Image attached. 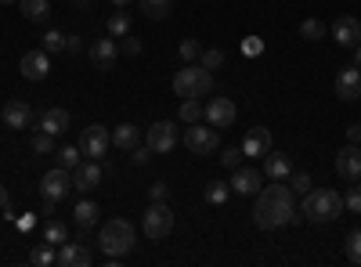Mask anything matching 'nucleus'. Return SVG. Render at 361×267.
<instances>
[{
	"mask_svg": "<svg viewBox=\"0 0 361 267\" xmlns=\"http://www.w3.org/2000/svg\"><path fill=\"white\" fill-rule=\"evenodd\" d=\"M243 51H246V54H260V51H264V44H260V37H246V44H243Z\"/></svg>",
	"mask_w": 361,
	"mask_h": 267,
	"instance_id": "49530a36",
	"label": "nucleus"
},
{
	"mask_svg": "<svg viewBox=\"0 0 361 267\" xmlns=\"http://www.w3.org/2000/svg\"><path fill=\"white\" fill-rule=\"evenodd\" d=\"M98 185H102V166H98V159H87V163H80V166L73 170V188H76L80 195L94 192Z\"/></svg>",
	"mask_w": 361,
	"mask_h": 267,
	"instance_id": "dca6fc26",
	"label": "nucleus"
},
{
	"mask_svg": "<svg viewBox=\"0 0 361 267\" xmlns=\"http://www.w3.org/2000/svg\"><path fill=\"white\" fill-rule=\"evenodd\" d=\"M0 116H4V123H8L11 130H25V127H33V108H29V101H22V98L8 101L4 108H0Z\"/></svg>",
	"mask_w": 361,
	"mask_h": 267,
	"instance_id": "aec40b11",
	"label": "nucleus"
},
{
	"mask_svg": "<svg viewBox=\"0 0 361 267\" xmlns=\"http://www.w3.org/2000/svg\"><path fill=\"white\" fill-rule=\"evenodd\" d=\"M18 69H22V76L25 80H47V73H51V58H47V51L40 47V51H25L22 54V62H18Z\"/></svg>",
	"mask_w": 361,
	"mask_h": 267,
	"instance_id": "ddd939ff",
	"label": "nucleus"
},
{
	"mask_svg": "<svg viewBox=\"0 0 361 267\" xmlns=\"http://www.w3.org/2000/svg\"><path fill=\"white\" fill-rule=\"evenodd\" d=\"M90 62H94V69H102V73L116 69V62H119V44H116V37H105V40L90 44Z\"/></svg>",
	"mask_w": 361,
	"mask_h": 267,
	"instance_id": "f8f14e48",
	"label": "nucleus"
},
{
	"mask_svg": "<svg viewBox=\"0 0 361 267\" xmlns=\"http://www.w3.org/2000/svg\"><path fill=\"white\" fill-rule=\"evenodd\" d=\"M18 11L25 22H47L51 18V0H18Z\"/></svg>",
	"mask_w": 361,
	"mask_h": 267,
	"instance_id": "5701e85b",
	"label": "nucleus"
},
{
	"mask_svg": "<svg viewBox=\"0 0 361 267\" xmlns=\"http://www.w3.org/2000/svg\"><path fill=\"white\" fill-rule=\"evenodd\" d=\"M112 4H116V8H127V4H134V0H112Z\"/></svg>",
	"mask_w": 361,
	"mask_h": 267,
	"instance_id": "603ef678",
	"label": "nucleus"
},
{
	"mask_svg": "<svg viewBox=\"0 0 361 267\" xmlns=\"http://www.w3.org/2000/svg\"><path fill=\"white\" fill-rule=\"evenodd\" d=\"M98 246H102V253H109L112 260L127 256V253L137 246V228H134L130 221H123V217H112V221H105V224L98 228Z\"/></svg>",
	"mask_w": 361,
	"mask_h": 267,
	"instance_id": "7ed1b4c3",
	"label": "nucleus"
},
{
	"mask_svg": "<svg viewBox=\"0 0 361 267\" xmlns=\"http://www.w3.org/2000/svg\"><path fill=\"white\" fill-rule=\"evenodd\" d=\"M66 51L80 54V51H83V37H76V33H73V37H66Z\"/></svg>",
	"mask_w": 361,
	"mask_h": 267,
	"instance_id": "de8ad7c7",
	"label": "nucleus"
},
{
	"mask_svg": "<svg viewBox=\"0 0 361 267\" xmlns=\"http://www.w3.org/2000/svg\"><path fill=\"white\" fill-rule=\"evenodd\" d=\"M58 263L62 267H90L94 253L87 249V242H62L58 246Z\"/></svg>",
	"mask_w": 361,
	"mask_h": 267,
	"instance_id": "6ab92c4d",
	"label": "nucleus"
},
{
	"mask_svg": "<svg viewBox=\"0 0 361 267\" xmlns=\"http://www.w3.org/2000/svg\"><path fill=\"white\" fill-rule=\"evenodd\" d=\"M267 152H271V130H267V127H250L246 137H243V156L264 159Z\"/></svg>",
	"mask_w": 361,
	"mask_h": 267,
	"instance_id": "a211bd4d",
	"label": "nucleus"
},
{
	"mask_svg": "<svg viewBox=\"0 0 361 267\" xmlns=\"http://www.w3.org/2000/svg\"><path fill=\"white\" fill-rule=\"evenodd\" d=\"M354 66H357V69H361V44H357V47H354Z\"/></svg>",
	"mask_w": 361,
	"mask_h": 267,
	"instance_id": "3c124183",
	"label": "nucleus"
},
{
	"mask_svg": "<svg viewBox=\"0 0 361 267\" xmlns=\"http://www.w3.org/2000/svg\"><path fill=\"white\" fill-rule=\"evenodd\" d=\"M44 51H47V54L66 51V33H58V29H47V33H44Z\"/></svg>",
	"mask_w": 361,
	"mask_h": 267,
	"instance_id": "e433bc0d",
	"label": "nucleus"
},
{
	"mask_svg": "<svg viewBox=\"0 0 361 267\" xmlns=\"http://www.w3.org/2000/svg\"><path fill=\"white\" fill-rule=\"evenodd\" d=\"M145 144L152 148L156 156H170L173 148H177V123H170V120H156L152 127H148V134H145Z\"/></svg>",
	"mask_w": 361,
	"mask_h": 267,
	"instance_id": "1a4fd4ad",
	"label": "nucleus"
},
{
	"mask_svg": "<svg viewBox=\"0 0 361 267\" xmlns=\"http://www.w3.org/2000/svg\"><path fill=\"white\" fill-rule=\"evenodd\" d=\"M235 116H238V108L231 98H209V105H202V123H209L214 130L235 127Z\"/></svg>",
	"mask_w": 361,
	"mask_h": 267,
	"instance_id": "6e6552de",
	"label": "nucleus"
},
{
	"mask_svg": "<svg viewBox=\"0 0 361 267\" xmlns=\"http://www.w3.org/2000/svg\"><path fill=\"white\" fill-rule=\"evenodd\" d=\"M137 141H141V130H137L134 123H119V127L112 130V144L123 148V152H134Z\"/></svg>",
	"mask_w": 361,
	"mask_h": 267,
	"instance_id": "b1692460",
	"label": "nucleus"
},
{
	"mask_svg": "<svg viewBox=\"0 0 361 267\" xmlns=\"http://www.w3.org/2000/svg\"><path fill=\"white\" fill-rule=\"evenodd\" d=\"M98 202H90V199H80L76 202V210H73V221H76V228H94L98 224Z\"/></svg>",
	"mask_w": 361,
	"mask_h": 267,
	"instance_id": "393cba45",
	"label": "nucleus"
},
{
	"mask_svg": "<svg viewBox=\"0 0 361 267\" xmlns=\"http://www.w3.org/2000/svg\"><path fill=\"white\" fill-rule=\"evenodd\" d=\"M325 33H329V29L318 18H307L304 25H300V37H304V40H325Z\"/></svg>",
	"mask_w": 361,
	"mask_h": 267,
	"instance_id": "2f4dec72",
	"label": "nucleus"
},
{
	"mask_svg": "<svg viewBox=\"0 0 361 267\" xmlns=\"http://www.w3.org/2000/svg\"><path fill=\"white\" fill-rule=\"evenodd\" d=\"M123 51H127V54H141V40L127 33V37H123Z\"/></svg>",
	"mask_w": 361,
	"mask_h": 267,
	"instance_id": "a18cd8bd",
	"label": "nucleus"
},
{
	"mask_svg": "<svg viewBox=\"0 0 361 267\" xmlns=\"http://www.w3.org/2000/svg\"><path fill=\"white\" fill-rule=\"evenodd\" d=\"M76 8H90V0H76Z\"/></svg>",
	"mask_w": 361,
	"mask_h": 267,
	"instance_id": "864d4df0",
	"label": "nucleus"
},
{
	"mask_svg": "<svg viewBox=\"0 0 361 267\" xmlns=\"http://www.w3.org/2000/svg\"><path fill=\"white\" fill-rule=\"evenodd\" d=\"M300 221L296 213V199H293V188L289 185H264L257 192V206H253V224L260 231H275V228H286Z\"/></svg>",
	"mask_w": 361,
	"mask_h": 267,
	"instance_id": "f257e3e1",
	"label": "nucleus"
},
{
	"mask_svg": "<svg viewBox=\"0 0 361 267\" xmlns=\"http://www.w3.org/2000/svg\"><path fill=\"white\" fill-rule=\"evenodd\" d=\"M33 152H37V156H51V152H54V137L44 134V130H37V134H33Z\"/></svg>",
	"mask_w": 361,
	"mask_h": 267,
	"instance_id": "4c0bfd02",
	"label": "nucleus"
},
{
	"mask_svg": "<svg viewBox=\"0 0 361 267\" xmlns=\"http://www.w3.org/2000/svg\"><path fill=\"white\" fill-rule=\"evenodd\" d=\"M228 199H231V185L228 181H209L206 185V202L209 206H224Z\"/></svg>",
	"mask_w": 361,
	"mask_h": 267,
	"instance_id": "c85d7f7f",
	"label": "nucleus"
},
{
	"mask_svg": "<svg viewBox=\"0 0 361 267\" xmlns=\"http://www.w3.org/2000/svg\"><path fill=\"white\" fill-rule=\"evenodd\" d=\"M300 213H304L311 224H333L340 221L347 210H343V195L333 192V188H311L300 202Z\"/></svg>",
	"mask_w": 361,
	"mask_h": 267,
	"instance_id": "f03ea898",
	"label": "nucleus"
},
{
	"mask_svg": "<svg viewBox=\"0 0 361 267\" xmlns=\"http://www.w3.org/2000/svg\"><path fill=\"white\" fill-rule=\"evenodd\" d=\"M141 231H145L152 242L166 239V235L173 231V210H170L166 202H152V206L145 210V217H141Z\"/></svg>",
	"mask_w": 361,
	"mask_h": 267,
	"instance_id": "39448f33",
	"label": "nucleus"
},
{
	"mask_svg": "<svg viewBox=\"0 0 361 267\" xmlns=\"http://www.w3.org/2000/svg\"><path fill=\"white\" fill-rule=\"evenodd\" d=\"M80 156H83V152H80V144H66V148H58V156H54V159H58V166H66V170H76V166L83 163Z\"/></svg>",
	"mask_w": 361,
	"mask_h": 267,
	"instance_id": "c756f323",
	"label": "nucleus"
},
{
	"mask_svg": "<svg viewBox=\"0 0 361 267\" xmlns=\"http://www.w3.org/2000/svg\"><path fill=\"white\" fill-rule=\"evenodd\" d=\"M69 192H73V170H66V166H54V170H47V173L40 177V195H44V199L62 202Z\"/></svg>",
	"mask_w": 361,
	"mask_h": 267,
	"instance_id": "9d476101",
	"label": "nucleus"
},
{
	"mask_svg": "<svg viewBox=\"0 0 361 267\" xmlns=\"http://www.w3.org/2000/svg\"><path fill=\"white\" fill-rule=\"evenodd\" d=\"M54 206H58L54 199H44V213H47V217H54Z\"/></svg>",
	"mask_w": 361,
	"mask_h": 267,
	"instance_id": "8fccbe9b",
	"label": "nucleus"
},
{
	"mask_svg": "<svg viewBox=\"0 0 361 267\" xmlns=\"http://www.w3.org/2000/svg\"><path fill=\"white\" fill-rule=\"evenodd\" d=\"M199 54H202V44H199V40H192V37L180 40V58H185V62H195Z\"/></svg>",
	"mask_w": 361,
	"mask_h": 267,
	"instance_id": "58836bf2",
	"label": "nucleus"
},
{
	"mask_svg": "<svg viewBox=\"0 0 361 267\" xmlns=\"http://www.w3.org/2000/svg\"><path fill=\"white\" fill-rule=\"evenodd\" d=\"M343 210L347 213H361V177H357V181H350V192L343 195Z\"/></svg>",
	"mask_w": 361,
	"mask_h": 267,
	"instance_id": "473e14b6",
	"label": "nucleus"
},
{
	"mask_svg": "<svg viewBox=\"0 0 361 267\" xmlns=\"http://www.w3.org/2000/svg\"><path fill=\"white\" fill-rule=\"evenodd\" d=\"M66 127H69V112H66V108H47V112L40 116V130L51 134V137L66 134Z\"/></svg>",
	"mask_w": 361,
	"mask_h": 267,
	"instance_id": "4be33fe9",
	"label": "nucleus"
},
{
	"mask_svg": "<svg viewBox=\"0 0 361 267\" xmlns=\"http://www.w3.org/2000/svg\"><path fill=\"white\" fill-rule=\"evenodd\" d=\"M0 4H18V0H0Z\"/></svg>",
	"mask_w": 361,
	"mask_h": 267,
	"instance_id": "5fc2aeb1",
	"label": "nucleus"
},
{
	"mask_svg": "<svg viewBox=\"0 0 361 267\" xmlns=\"http://www.w3.org/2000/svg\"><path fill=\"white\" fill-rule=\"evenodd\" d=\"M347 260H350L354 267H361V228L347 235Z\"/></svg>",
	"mask_w": 361,
	"mask_h": 267,
	"instance_id": "c9c22d12",
	"label": "nucleus"
},
{
	"mask_svg": "<svg viewBox=\"0 0 361 267\" xmlns=\"http://www.w3.org/2000/svg\"><path fill=\"white\" fill-rule=\"evenodd\" d=\"M336 98L340 101H357L361 98V69L357 66H347V69H340V76H336Z\"/></svg>",
	"mask_w": 361,
	"mask_h": 267,
	"instance_id": "f3484780",
	"label": "nucleus"
},
{
	"mask_svg": "<svg viewBox=\"0 0 361 267\" xmlns=\"http://www.w3.org/2000/svg\"><path fill=\"white\" fill-rule=\"evenodd\" d=\"M185 148L188 152H195V156H214L217 148H221V137H217V130L214 127H199V123H188V130H185Z\"/></svg>",
	"mask_w": 361,
	"mask_h": 267,
	"instance_id": "0eeeda50",
	"label": "nucleus"
},
{
	"mask_svg": "<svg viewBox=\"0 0 361 267\" xmlns=\"http://www.w3.org/2000/svg\"><path fill=\"white\" fill-rule=\"evenodd\" d=\"M336 173L343 177V181H357L361 177V144L347 141V148H340L336 152Z\"/></svg>",
	"mask_w": 361,
	"mask_h": 267,
	"instance_id": "4468645a",
	"label": "nucleus"
},
{
	"mask_svg": "<svg viewBox=\"0 0 361 267\" xmlns=\"http://www.w3.org/2000/svg\"><path fill=\"white\" fill-rule=\"evenodd\" d=\"M264 177L267 181H286V177H293V163L286 152H267L264 156Z\"/></svg>",
	"mask_w": 361,
	"mask_h": 267,
	"instance_id": "412c9836",
	"label": "nucleus"
},
{
	"mask_svg": "<svg viewBox=\"0 0 361 267\" xmlns=\"http://www.w3.org/2000/svg\"><path fill=\"white\" fill-rule=\"evenodd\" d=\"M238 159H243V148H228V152L221 156V163H224L228 170H235V166H238Z\"/></svg>",
	"mask_w": 361,
	"mask_h": 267,
	"instance_id": "79ce46f5",
	"label": "nucleus"
},
{
	"mask_svg": "<svg viewBox=\"0 0 361 267\" xmlns=\"http://www.w3.org/2000/svg\"><path fill=\"white\" fill-rule=\"evenodd\" d=\"M127 33H130V11L119 8L109 15V37H127Z\"/></svg>",
	"mask_w": 361,
	"mask_h": 267,
	"instance_id": "cd10ccee",
	"label": "nucleus"
},
{
	"mask_svg": "<svg viewBox=\"0 0 361 267\" xmlns=\"http://www.w3.org/2000/svg\"><path fill=\"white\" fill-rule=\"evenodd\" d=\"M29 260H33L37 267H51V263H58V253H54V246H47V242H44V246H37V249H33V256H29Z\"/></svg>",
	"mask_w": 361,
	"mask_h": 267,
	"instance_id": "f704fd0d",
	"label": "nucleus"
},
{
	"mask_svg": "<svg viewBox=\"0 0 361 267\" xmlns=\"http://www.w3.org/2000/svg\"><path fill=\"white\" fill-rule=\"evenodd\" d=\"M141 4V11L148 15V18H156V22H163L170 11H173V0H137Z\"/></svg>",
	"mask_w": 361,
	"mask_h": 267,
	"instance_id": "bb28decb",
	"label": "nucleus"
},
{
	"mask_svg": "<svg viewBox=\"0 0 361 267\" xmlns=\"http://www.w3.org/2000/svg\"><path fill=\"white\" fill-rule=\"evenodd\" d=\"M80 152L87 156V159H102V156H109V144H112V134H109V127H102V123H90V127H83L80 130Z\"/></svg>",
	"mask_w": 361,
	"mask_h": 267,
	"instance_id": "423d86ee",
	"label": "nucleus"
},
{
	"mask_svg": "<svg viewBox=\"0 0 361 267\" xmlns=\"http://www.w3.org/2000/svg\"><path fill=\"white\" fill-rule=\"evenodd\" d=\"M199 66H202V69H209V73L221 69V66H224V51H221V47H209V51H202V54H199Z\"/></svg>",
	"mask_w": 361,
	"mask_h": 267,
	"instance_id": "72a5a7b5",
	"label": "nucleus"
},
{
	"mask_svg": "<svg viewBox=\"0 0 361 267\" xmlns=\"http://www.w3.org/2000/svg\"><path fill=\"white\" fill-rule=\"evenodd\" d=\"M296 195H307L311 192V173H293V185H289Z\"/></svg>",
	"mask_w": 361,
	"mask_h": 267,
	"instance_id": "ea45409f",
	"label": "nucleus"
},
{
	"mask_svg": "<svg viewBox=\"0 0 361 267\" xmlns=\"http://www.w3.org/2000/svg\"><path fill=\"white\" fill-rule=\"evenodd\" d=\"M44 242H47V246H54V249L62 246V242H69V231H66V224L51 217V221L44 224Z\"/></svg>",
	"mask_w": 361,
	"mask_h": 267,
	"instance_id": "a878e982",
	"label": "nucleus"
},
{
	"mask_svg": "<svg viewBox=\"0 0 361 267\" xmlns=\"http://www.w3.org/2000/svg\"><path fill=\"white\" fill-rule=\"evenodd\" d=\"M0 213H4V217H15V210H11V195H8L4 185H0Z\"/></svg>",
	"mask_w": 361,
	"mask_h": 267,
	"instance_id": "c03bdc74",
	"label": "nucleus"
},
{
	"mask_svg": "<svg viewBox=\"0 0 361 267\" xmlns=\"http://www.w3.org/2000/svg\"><path fill=\"white\" fill-rule=\"evenodd\" d=\"M347 141H350V144H361V123H350V127H347Z\"/></svg>",
	"mask_w": 361,
	"mask_h": 267,
	"instance_id": "09e8293b",
	"label": "nucleus"
},
{
	"mask_svg": "<svg viewBox=\"0 0 361 267\" xmlns=\"http://www.w3.org/2000/svg\"><path fill=\"white\" fill-rule=\"evenodd\" d=\"M152 156H156V152H152L148 144H137V148H134V163H137V166H145V163L152 159Z\"/></svg>",
	"mask_w": 361,
	"mask_h": 267,
	"instance_id": "37998d69",
	"label": "nucleus"
},
{
	"mask_svg": "<svg viewBox=\"0 0 361 267\" xmlns=\"http://www.w3.org/2000/svg\"><path fill=\"white\" fill-rule=\"evenodd\" d=\"M180 120H185V123H199L202 120V101L199 98H185V101H180Z\"/></svg>",
	"mask_w": 361,
	"mask_h": 267,
	"instance_id": "7c9ffc66",
	"label": "nucleus"
},
{
	"mask_svg": "<svg viewBox=\"0 0 361 267\" xmlns=\"http://www.w3.org/2000/svg\"><path fill=\"white\" fill-rule=\"evenodd\" d=\"M148 195H152V202H163L170 195V185L166 181H156V185H148Z\"/></svg>",
	"mask_w": 361,
	"mask_h": 267,
	"instance_id": "a19ab883",
	"label": "nucleus"
},
{
	"mask_svg": "<svg viewBox=\"0 0 361 267\" xmlns=\"http://www.w3.org/2000/svg\"><path fill=\"white\" fill-rule=\"evenodd\" d=\"M333 40H336L340 47H357V44H361V18L340 15V18L333 22Z\"/></svg>",
	"mask_w": 361,
	"mask_h": 267,
	"instance_id": "2eb2a0df",
	"label": "nucleus"
},
{
	"mask_svg": "<svg viewBox=\"0 0 361 267\" xmlns=\"http://www.w3.org/2000/svg\"><path fill=\"white\" fill-rule=\"evenodd\" d=\"M231 192H238V195H257L260 188H264V170H257V166H235V173H231Z\"/></svg>",
	"mask_w": 361,
	"mask_h": 267,
	"instance_id": "9b49d317",
	"label": "nucleus"
},
{
	"mask_svg": "<svg viewBox=\"0 0 361 267\" xmlns=\"http://www.w3.org/2000/svg\"><path fill=\"white\" fill-rule=\"evenodd\" d=\"M209 91H214V73L188 62L185 69H177L173 76V94L177 98H206Z\"/></svg>",
	"mask_w": 361,
	"mask_h": 267,
	"instance_id": "20e7f679",
	"label": "nucleus"
}]
</instances>
